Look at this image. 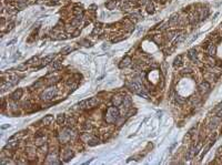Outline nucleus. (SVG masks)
Returning a JSON list of instances; mask_svg holds the SVG:
<instances>
[{
	"instance_id": "32",
	"label": "nucleus",
	"mask_w": 222,
	"mask_h": 165,
	"mask_svg": "<svg viewBox=\"0 0 222 165\" xmlns=\"http://www.w3.org/2000/svg\"><path fill=\"white\" fill-rule=\"evenodd\" d=\"M26 69H27L26 64H20V65H18V67L16 68V70H20V71H24Z\"/></svg>"
},
{
	"instance_id": "29",
	"label": "nucleus",
	"mask_w": 222,
	"mask_h": 165,
	"mask_svg": "<svg viewBox=\"0 0 222 165\" xmlns=\"http://www.w3.org/2000/svg\"><path fill=\"white\" fill-rule=\"evenodd\" d=\"M107 8H108V9H113V8H116V2H114V1L108 2L107 3Z\"/></svg>"
},
{
	"instance_id": "2",
	"label": "nucleus",
	"mask_w": 222,
	"mask_h": 165,
	"mask_svg": "<svg viewBox=\"0 0 222 165\" xmlns=\"http://www.w3.org/2000/svg\"><path fill=\"white\" fill-rule=\"evenodd\" d=\"M73 137H75V133L71 131L70 127H66V129H63L58 135L59 142L62 143V144H66V143H68V142H70V140H72Z\"/></svg>"
},
{
	"instance_id": "7",
	"label": "nucleus",
	"mask_w": 222,
	"mask_h": 165,
	"mask_svg": "<svg viewBox=\"0 0 222 165\" xmlns=\"http://www.w3.org/2000/svg\"><path fill=\"white\" fill-rule=\"evenodd\" d=\"M57 160H58V156L53 153H49L47 156V163H49V164H58L59 162Z\"/></svg>"
},
{
	"instance_id": "38",
	"label": "nucleus",
	"mask_w": 222,
	"mask_h": 165,
	"mask_svg": "<svg viewBox=\"0 0 222 165\" xmlns=\"http://www.w3.org/2000/svg\"><path fill=\"white\" fill-rule=\"evenodd\" d=\"M221 109H222V102H221V103H220L219 105H218V108H217V109H215V110H217V111H219V110H221Z\"/></svg>"
},
{
	"instance_id": "34",
	"label": "nucleus",
	"mask_w": 222,
	"mask_h": 165,
	"mask_svg": "<svg viewBox=\"0 0 222 165\" xmlns=\"http://www.w3.org/2000/svg\"><path fill=\"white\" fill-rule=\"evenodd\" d=\"M143 32V27H139V29H138V31H137V37H140V34Z\"/></svg>"
},
{
	"instance_id": "28",
	"label": "nucleus",
	"mask_w": 222,
	"mask_h": 165,
	"mask_svg": "<svg viewBox=\"0 0 222 165\" xmlns=\"http://www.w3.org/2000/svg\"><path fill=\"white\" fill-rule=\"evenodd\" d=\"M82 129H83V131H88V132H89L90 130L92 129V125L90 124V123H86V124L82 126Z\"/></svg>"
},
{
	"instance_id": "1",
	"label": "nucleus",
	"mask_w": 222,
	"mask_h": 165,
	"mask_svg": "<svg viewBox=\"0 0 222 165\" xmlns=\"http://www.w3.org/2000/svg\"><path fill=\"white\" fill-rule=\"evenodd\" d=\"M119 115H120V111L118 110L117 106H110L108 108L106 112V115H104V120L107 121V123H116L117 120L119 119Z\"/></svg>"
},
{
	"instance_id": "22",
	"label": "nucleus",
	"mask_w": 222,
	"mask_h": 165,
	"mask_svg": "<svg viewBox=\"0 0 222 165\" xmlns=\"http://www.w3.org/2000/svg\"><path fill=\"white\" fill-rule=\"evenodd\" d=\"M186 37H187V34L186 33H183V34H180V36H179V38H177V40H176V44H179V43H181L182 41L184 40V39H186Z\"/></svg>"
},
{
	"instance_id": "30",
	"label": "nucleus",
	"mask_w": 222,
	"mask_h": 165,
	"mask_svg": "<svg viewBox=\"0 0 222 165\" xmlns=\"http://www.w3.org/2000/svg\"><path fill=\"white\" fill-rule=\"evenodd\" d=\"M177 102H178L179 104H183V103L186 102V99H183L182 96H177Z\"/></svg>"
},
{
	"instance_id": "9",
	"label": "nucleus",
	"mask_w": 222,
	"mask_h": 165,
	"mask_svg": "<svg viewBox=\"0 0 222 165\" xmlns=\"http://www.w3.org/2000/svg\"><path fill=\"white\" fill-rule=\"evenodd\" d=\"M22 93H23V91H22L21 89H18V90H16V91L11 94V100H13V101H18L20 98H21Z\"/></svg>"
},
{
	"instance_id": "14",
	"label": "nucleus",
	"mask_w": 222,
	"mask_h": 165,
	"mask_svg": "<svg viewBox=\"0 0 222 165\" xmlns=\"http://www.w3.org/2000/svg\"><path fill=\"white\" fill-rule=\"evenodd\" d=\"M53 57H55L53 54H50V55H48V57H46V58H44V59L42 60V63H41V67H44V65L49 64V63H50L51 61H52Z\"/></svg>"
},
{
	"instance_id": "25",
	"label": "nucleus",
	"mask_w": 222,
	"mask_h": 165,
	"mask_svg": "<svg viewBox=\"0 0 222 165\" xmlns=\"http://www.w3.org/2000/svg\"><path fill=\"white\" fill-rule=\"evenodd\" d=\"M88 143H89V145H91V146H94V145H97V144L99 143V140L97 139V137H92V139L90 140V141L88 142Z\"/></svg>"
},
{
	"instance_id": "20",
	"label": "nucleus",
	"mask_w": 222,
	"mask_h": 165,
	"mask_svg": "<svg viewBox=\"0 0 222 165\" xmlns=\"http://www.w3.org/2000/svg\"><path fill=\"white\" fill-rule=\"evenodd\" d=\"M208 53H209V55H213L215 53V46L213 44V43L209 46V48H208Z\"/></svg>"
},
{
	"instance_id": "4",
	"label": "nucleus",
	"mask_w": 222,
	"mask_h": 165,
	"mask_svg": "<svg viewBox=\"0 0 222 165\" xmlns=\"http://www.w3.org/2000/svg\"><path fill=\"white\" fill-rule=\"evenodd\" d=\"M62 155H61V157H62L63 161H66V162H68L69 160H71V158L73 157V152L71 151L70 148H65V150H62Z\"/></svg>"
},
{
	"instance_id": "33",
	"label": "nucleus",
	"mask_w": 222,
	"mask_h": 165,
	"mask_svg": "<svg viewBox=\"0 0 222 165\" xmlns=\"http://www.w3.org/2000/svg\"><path fill=\"white\" fill-rule=\"evenodd\" d=\"M38 61V57H33V58H31V59L28 61V63H31V64H33L34 62H37Z\"/></svg>"
},
{
	"instance_id": "40",
	"label": "nucleus",
	"mask_w": 222,
	"mask_h": 165,
	"mask_svg": "<svg viewBox=\"0 0 222 165\" xmlns=\"http://www.w3.org/2000/svg\"><path fill=\"white\" fill-rule=\"evenodd\" d=\"M131 1H137V0H131Z\"/></svg>"
},
{
	"instance_id": "31",
	"label": "nucleus",
	"mask_w": 222,
	"mask_h": 165,
	"mask_svg": "<svg viewBox=\"0 0 222 165\" xmlns=\"http://www.w3.org/2000/svg\"><path fill=\"white\" fill-rule=\"evenodd\" d=\"M44 137H38L36 140V144L37 145H41V144L44 143Z\"/></svg>"
},
{
	"instance_id": "3",
	"label": "nucleus",
	"mask_w": 222,
	"mask_h": 165,
	"mask_svg": "<svg viewBox=\"0 0 222 165\" xmlns=\"http://www.w3.org/2000/svg\"><path fill=\"white\" fill-rule=\"evenodd\" d=\"M56 94H57V90H56L55 88H51V89L46 90L44 92H42L41 95H40V99L41 100H44V101H50L55 98Z\"/></svg>"
},
{
	"instance_id": "18",
	"label": "nucleus",
	"mask_w": 222,
	"mask_h": 165,
	"mask_svg": "<svg viewBox=\"0 0 222 165\" xmlns=\"http://www.w3.org/2000/svg\"><path fill=\"white\" fill-rule=\"evenodd\" d=\"M178 20H179V16L178 14H172V17L170 18V21L169 23L170 24H174V23H178Z\"/></svg>"
},
{
	"instance_id": "17",
	"label": "nucleus",
	"mask_w": 222,
	"mask_h": 165,
	"mask_svg": "<svg viewBox=\"0 0 222 165\" xmlns=\"http://www.w3.org/2000/svg\"><path fill=\"white\" fill-rule=\"evenodd\" d=\"M61 65H62V63H61V61H55V62L52 63V70L53 71H56V70H59L61 68Z\"/></svg>"
},
{
	"instance_id": "35",
	"label": "nucleus",
	"mask_w": 222,
	"mask_h": 165,
	"mask_svg": "<svg viewBox=\"0 0 222 165\" xmlns=\"http://www.w3.org/2000/svg\"><path fill=\"white\" fill-rule=\"evenodd\" d=\"M197 38H198V34H193V37H192V38H191V39H190V40H189L188 44H191V43H192V42H193V41L196 40V39H197Z\"/></svg>"
},
{
	"instance_id": "11",
	"label": "nucleus",
	"mask_w": 222,
	"mask_h": 165,
	"mask_svg": "<svg viewBox=\"0 0 222 165\" xmlns=\"http://www.w3.org/2000/svg\"><path fill=\"white\" fill-rule=\"evenodd\" d=\"M19 145V142L18 141H10L9 143L6 145V148H9V150H15L16 147H18Z\"/></svg>"
},
{
	"instance_id": "19",
	"label": "nucleus",
	"mask_w": 222,
	"mask_h": 165,
	"mask_svg": "<svg viewBox=\"0 0 222 165\" xmlns=\"http://www.w3.org/2000/svg\"><path fill=\"white\" fill-rule=\"evenodd\" d=\"M189 57H190L193 61H196V60H197V51H196V49H191V50L189 51Z\"/></svg>"
},
{
	"instance_id": "26",
	"label": "nucleus",
	"mask_w": 222,
	"mask_h": 165,
	"mask_svg": "<svg viewBox=\"0 0 222 165\" xmlns=\"http://www.w3.org/2000/svg\"><path fill=\"white\" fill-rule=\"evenodd\" d=\"M67 123H68V127H72L76 124V120L73 117H70V119H68Z\"/></svg>"
},
{
	"instance_id": "13",
	"label": "nucleus",
	"mask_w": 222,
	"mask_h": 165,
	"mask_svg": "<svg viewBox=\"0 0 222 165\" xmlns=\"http://www.w3.org/2000/svg\"><path fill=\"white\" fill-rule=\"evenodd\" d=\"M53 120V116L52 115H47V116H44V119L41 120V123L44 125H49L51 123V121Z\"/></svg>"
},
{
	"instance_id": "39",
	"label": "nucleus",
	"mask_w": 222,
	"mask_h": 165,
	"mask_svg": "<svg viewBox=\"0 0 222 165\" xmlns=\"http://www.w3.org/2000/svg\"><path fill=\"white\" fill-rule=\"evenodd\" d=\"M9 126H10L9 124H7V125H2V126H1V129H2V130H5V129H8Z\"/></svg>"
},
{
	"instance_id": "24",
	"label": "nucleus",
	"mask_w": 222,
	"mask_h": 165,
	"mask_svg": "<svg viewBox=\"0 0 222 165\" xmlns=\"http://www.w3.org/2000/svg\"><path fill=\"white\" fill-rule=\"evenodd\" d=\"M153 5H152L151 2H148V5H147V11L149 12V13H153L155 12V9H153Z\"/></svg>"
},
{
	"instance_id": "8",
	"label": "nucleus",
	"mask_w": 222,
	"mask_h": 165,
	"mask_svg": "<svg viewBox=\"0 0 222 165\" xmlns=\"http://www.w3.org/2000/svg\"><path fill=\"white\" fill-rule=\"evenodd\" d=\"M209 89H210V84L208 83V82H202V83L199 85V91H200L202 94L207 93V92L209 91Z\"/></svg>"
},
{
	"instance_id": "36",
	"label": "nucleus",
	"mask_w": 222,
	"mask_h": 165,
	"mask_svg": "<svg viewBox=\"0 0 222 165\" xmlns=\"http://www.w3.org/2000/svg\"><path fill=\"white\" fill-rule=\"evenodd\" d=\"M134 113H135V110H131V111H129V112L127 113V115H128V116H131V115L134 114Z\"/></svg>"
},
{
	"instance_id": "5",
	"label": "nucleus",
	"mask_w": 222,
	"mask_h": 165,
	"mask_svg": "<svg viewBox=\"0 0 222 165\" xmlns=\"http://www.w3.org/2000/svg\"><path fill=\"white\" fill-rule=\"evenodd\" d=\"M98 103H99L98 98H91V99H89V100H86V109L96 108V106L98 105Z\"/></svg>"
},
{
	"instance_id": "12",
	"label": "nucleus",
	"mask_w": 222,
	"mask_h": 165,
	"mask_svg": "<svg viewBox=\"0 0 222 165\" xmlns=\"http://www.w3.org/2000/svg\"><path fill=\"white\" fill-rule=\"evenodd\" d=\"M219 122H220V117H217V116L213 117V119L211 120V122L209 123V127H210V129H214V127L219 124Z\"/></svg>"
},
{
	"instance_id": "15",
	"label": "nucleus",
	"mask_w": 222,
	"mask_h": 165,
	"mask_svg": "<svg viewBox=\"0 0 222 165\" xmlns=\"http://www.w3.org/2000/svg\"><path fill=\"white\" fill-rule=\"evenodd\" d=\"M130 63H131V58H130V57H126L124 59L122 60V63H121L120 67H121V68L128 67V65H130Z\"/></svg>"
},
{
	"instance_id": "10",
	"label": "nucleus",
	"mask_w": 222,
	"mask_h": 165,
	"mask_svg": "<svg viewBox=\"0 0 222 165\" xmlns=\"http://www.w3.org/2000/svg\"><path fill=\"white\" fill-rule=\"evenodd\" d=\"M197 154V151H196V145H192L190 147V150H189V152H188V154H187V156H186V158L187 160H191V158L193 157V156L196 155Z\"/></svg>"
},
{
	"instance_id": "21",
	"label": "nucleus",
	"mask_w": 222,
	"mask_h": 165,
	"mask_svg": "<svg viewBox=\"0 0 222 165\" xmlns=\"http://www.w3.org/2000/svg\"><path fill=\"white\" fill-rule=\"evenodd\" d=\"M72 50H73V48L71 46H67L61 50V53H62V54H67L68 52H70V51H72Z\"/></svg>"
},
{
	"instance_id": "23",
	"label": "nucleus",
	"mask_w": 222,
	"mask_h": 165,
	"mask_svg": "<svg viewBox=\"0 0 222 165\" xmlns=\"http://www.w3.org/2000/svg\"><path fill=\"white\" fill-rule=\"evenodd\" d=\"M181 61H182V57L181 55H178V57L174 59V65L176 67H179V65H181Z\"/></svg>"
},
{
	"instance_id": "6",
	"label": "nucleus",
	"mask_w": 222,
	"mask_h": 165,
	"mask_svg": "<svg viewBox=\"0 0 222 165\" xmlns=\"http://www.w3.org/2000/svg\"><path fill=\"white\" fill-rule=\"evenodd\" d=\"M123 100H124V98H123L122 95H114L113 98H112V104H113L114 106H120L121 104L123 103Z\"/></svg>"
},
{
	"instance_id": "37",
	"label": "nucleus",
	"mask_w": 222,
	"mask_h": 165,
	"mask_svg": "<svg viewBox=\"0 0 222 165\" xmlns=\"http://www.w3.org/2000/svg\"><path fill=\"white\" fill-rule=\"evenodd\" d=\"M57 82V79H50V81H49V84H53V83H56Z\"/></svg>"
},
{
	"instance_id": "27",
	"label": "nucleus",
	"mask_w": 222,
	"mask_h": 165,
	"mask_svg": "<svg viewBox=\"0 0 222 165\" xmlns=\"http://www.w3.org/2000/svg\"><path fill=\"white\" fill-rule=\"evenodd\" d=\"M174 34H177V31H170V32H168V33H166V39H168V40H171V39H173L174 37Z\"/></svg>"
},
{
	"instance_id": "16",
	"label": "nucleus",
	"mask_w": 222,
	"mask_h": 165,
	"mask_svg": "<svg viewBox=\"0 0 222 165\" xmlns=\"http://www.w3.org/2000/svg\"><path fill=\"white\" fill-rule=\"evenodd\" d=\"M65 122H66V116H65V114H59L58 116H57V123H58L59 125H62Z\"/></svg>"
}]
</instances>
